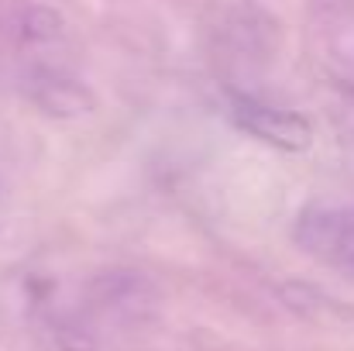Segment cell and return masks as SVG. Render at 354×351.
Returning <instances> with one entry per match:
<instances>
[{
  "mask_svg": "<svg viewBox=\"0 0 354 351\" xmlns=\"http://www.w3.org/2000/svg\"><path fill=\"white\" fill-rule=\"evenodd\" d=\"M292 237L310 258L354 279V204H310L299 214Z\"/></svg>",
  "mask_w": 354,
  "mask_h": 351,
  "instance_id": "cell-1",
  "label": "cell"
},
{
  "mask_svg": "<svg viewBox=\"0 0 354 351\" xmlns=\"http://www.w3.org/2000/svg\"><path fill=\"white\" fill-rule=\"evenodd\" d=\"M231 117H234L237 127H244L258 141H268L282 152H303L313 141V127L306 117L292 114V111H279V107L261 104V100L244 97V93L231 97Z\"/></svg>",
  "mask_w": 354,
  "mask_h": 351,
  "instance_id": "cell-2",
  "label": "cell"
}]
</instances>
